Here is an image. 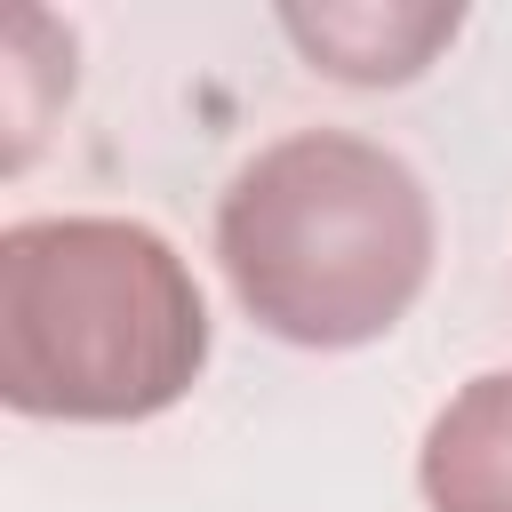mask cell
Wrapping results in <instances>:
<instances>
[{
  "label": "cell",
  "mask_w": 512,
  "mask_h": 512,
  "mask_svg": "<svg viewBox=\"0 0 512 512\" xmlns=\"http://www.w3.org/2000/svg\"><path fill=\"white\" fill-rule=\"evenodd\" d=\"M432 240L424 176L352 128L264 144L216 200V264L240 312L304 352L392 336L432 280Z\"/></svg>",
  "instance_id": "cell-1"
},
{
  "label": "cell",
  "mask_w": 512,
  "mask_h": 512,
  "mask_svg": "<svg viewBox=\"0 0 512 512\" xmlns=\"http://www.w3.org/2000/svg\"><path fill=\"white\" fill-rule=\"evenodd\" d=\"M208 368L192 264L136 216L0 232V400L40 424H144Z\"/></svg>",
  "instance_id": "cell-2"
},
{
  "label": "cell",
  "mask_w": 512,
  "mask_h": 512,
  "mask_svg": "<svg viewBox=\"0 0 512 512\" xmlns=\"http://www.w3.org/2000/svg\"><path fill=\"white\" fill-rule=\"evenodd\" d=\"M424 512H512V368L448 392L416 448Z\"/></svg>",
  "instance_id": "cell-3"
},
{
  "label": "cell",
  "mask_w": 512,
  "mask_h": 512,
  "mask_svg": "<svg viewBox=\"0 0 512 512\" xmlns=\"http://www.w3.org/2000/svg\"><path fill=\"white\" fill-rule=\"evenodd\" d=\"M456 8H288L280 32L312 56V72L352 80V88H400L416 80L448 40H456Z\"/></svg>",
  "instance_id": "cell-4"
}]
</instances>
